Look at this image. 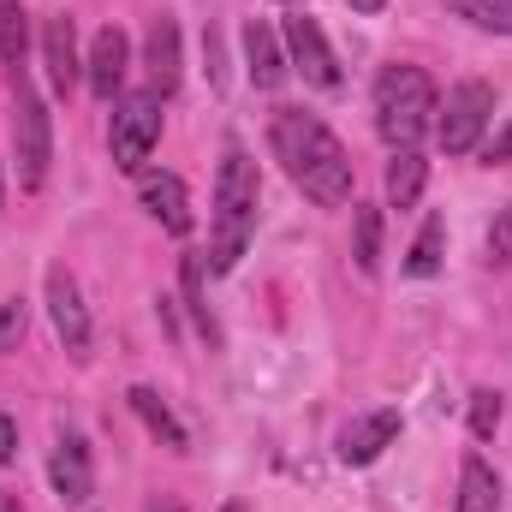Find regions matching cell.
Masks as SVG:
<instances>
[{
    "label": "cell",
    "mask_w": 512,
    "mask_h": 512,
    "mask_svg": "<svg viewBox=\"0 0 512 512\" xmlns=\"http://www.w3.org/2000/svg\"><path fill=\"white\" fill-rule=\"evenodd\" d=\"M268 137H274V155L286 161L292 185H298L310 203H322V209L352 203V155H346V143L322 126L316 114L280 108L274 126H268Z\"/></svg>",
    "instance_id": "cell-1"
},
{
    "label": "cell",
    "mask_w": 512,
    "mask_h": 512,
    "mask_svg": "<svg viewBox=\"0 0 512 512\" xmlns=\"http://www.w3.org/2000/svg\"><path fill=\"white\" fill-rule=\"evenodd\" d=\"M256 233V161L233 143L215 173V239H209V268L227 274Z\"/></svg>",
    "instance_id": "cell-2"
},
{
    "label": "cell",
    "mask_w": 512,
    "mask_h": 512,
    "mask_svg": "<svg viewBox=\"0 0 512 512\" xmlns=\"http://www.w3.org/2000/svg\"><path fill=\"white\" fill-rule=\"evenodd\" d=\"M435 114H441V96L423 66H387L376 78V131L393 149H417V137L435 126Z\"/></svg>",
    "instance_id": "cell-3"
},
{
    "label": "cell",
    "mask_w": 512,
    "mask_h": 512,
    "mask_svg": "<svg viewBox=\"0 0 512 512\" xmlns=\"http://www.w3.org/2000/svg\"><path fill=\"white\" fill-rule=\"evenodd\" d=\"M12 96H18V114H12V143H18V185L24 191H42L48 179V161H54V120H48V102L30 90L24 72H12Z\"/></svg>",
    "instance_id": "cell-4"
},
{
    "label": "cell",
    "mask_w": 512,
    "mask_h": 512,
    "mask_svg": "<svg viewBox=\"0 0 512 512\" xmlns=\"http://www.w3.org/2000/svg\"><path fill=\"white\" fill-rule=\"evenodd\" d=\"M489 120H495V90H489L483 78H465V84L447 90V108H441V120H435V137H441L447 155H471V149L483 143Z\"/></svg>",
    "instance_id": "cell-5"
},
{
    "label": "cell",
    "mask_w": 512,
    "mask_h": 512,
    "mask_svg": "<svg viewBox=\"0 0 512 512\" xmlns=\"http://www.w3.org/2000/svg\"><path fill=\"white\" fill-rule=\"evenodd\" d=\"M155 143H161V96L149 90V96L120 102V114H114V126H108L114 167H120V173H143V161H149Z\"/></svg>",
    "instance_id": "cell-6"
},
{
    "label": "cell",
    "mask_w": 512,
    "mask_h": 512,
    "mask_svg": "<svg viewBox=\"0 0 512 512\" xmlns=\"http://www.w3.org/2000/svg\"><path fill=\"white\" fill-rule=\"evenodd\" d=\"M48 316H54V334L72 358H90V310H84V292L66 268H48Z\"/></svg>",
    "instance_id": "cell-7"
},
{
    "label": "cell",
    "mask_w": 512,
    "mask_h": 512,
    "mask_svg": "<svg viewBox=\"0 0 512 512\" xmlns=\"http://www.w3.org/2000/svg\"><path fill=\"white\" fill-rule=\"evenodd\" d=\"M286 48H292V66L316 90H340V60H334V48H328L316 18H286Z\"/></svg>",
    "instance_id": "cell-8"
},
{
    "label": "cell",
    "mask_w": 512,
    "mask_h": 512,
    "mask_svg": "<svg viewBox=\"0 0 512 512\" xmlns=\"http://www.w3.org/2000/svg\"><path fill=\"white\" fill-rule=\"evenodd\" d=\"M48 477H54V495H60L66 507H84V501H90V489H96V465H90V441L66 429V435L54 441V459H48Z\"/></svg>",
    "instance_id": "cell-9"
},
{
    "label": "cell",
    "mask_w": 512,
    "mask_h": 512,
    "mask_svg": "<svg viewBox=\"0 0 512 512\" xmlns=\"http://www.w3.org/2000/svg\"><path fill=\"white\" fill-rule=\"evenodd\" d=\"M131 72V42L120 24H108V30H96V42H90V60H84V84L102 96V102H114L120 96V84H126Z\"/></svg>",
    "instance_id": "cell-10"
},
{
    "label": "cell",
    "mask_w": 512,
    "mask_h": 512,
    "mask_svg": "<svg viewBox=\"0 0 512 512\" xmlns=\"http://www.w3.org/2000/svg\"><path fill=\"white\" fill-rule=\"evenodd\" d=\"M42 60H48V84H54L60 96H72L78 78H84V60H78V24H72L66 12H54V18L42 24Z\"/></svg>",
    "instance_id": "cell-11"
},
{
    "label": "cell",
    "mask_w": 512,
    "mask_h": 512,
    "mask_svg": "<svg viewBox=\"0 0 512 512\" xmlns=\"http://www.w3.org/2000/svg\"><path fill=\"white\" fill-rule=\"evenodd\" d=\"M137 197H143V209L167 227V233H191V197H185V179L179 173H143V185H137Z\"/></svg>",
    "instance_id": "cell-12"
},
{
    "label": "cell",
    "mask_w": 512,
    "mask_h": 512,
    "mask_svg": "<svg viewBox=\"0 0 512 512\" xmlns=\"http://www.w3.org/2000/svg\"><path fill=\"white\" fill-rule=\"evenodd\" d=\"M393 435H399V411H370V417L346 423V435H340V459H346V465H376L387 447H393Z\"/></svg>",
    "instance_id": "cell-13"
},
{
    "label": "cell",
    "mask_w": 512,
    "mask_h": 512,
    "mask_svg": "<svg viewBox=\"0 0 512 512\" xmlns=\"http://www.w3.org/2000/svg\"><path fill=\"white\" fill-rule=\"evenodd\" d=\"M143 66H149V90L167 102V96L179 90V24H173V18H155V24H149Z\"/></svg>",
    "instance_id": "cell-14"
},
{
    "label": "cell",
    "mask_w": 512,
    "mask_h": 512,
    "mask_svg": "<svg viewBox=\"0 0 512 512\" xmlns=\"http://www.w3.org/2000/svg\"><path fill=\"white\" fill-rule=\"evenodd\" d=\"M245 66H251V84L256 90H280L286 84V54H280V36L262 24V18H251L245 24Z\"/></svg>",
    "instance_id": "cell-15"
},
{
    "label": "cell",
    "mask_w": 512,
    "mask_h": 512,
    "mask_svg": "<svg viewBox=\"0 0 512 512\" xmlns=\"http://www.w3.org/2000/svg\"><path fill=\"white\" fill-rule=\"evenodd\" d=\"M126 399H131V411H137V417L149 423V435H155L161 447H173V453H185V447H191V435L179 429V417L167 411V399H161L155 387H131Z\"/></svg>",
    "instance_id": "cell-16"
},
{
    "label": "cell",
    "mask_w": 512,
    "mask_h": 512,
    "mask_svg": "<svg viewBox=\"0 0 512 512\" xmlns=\"http://www.w3.org/2000/svg\"><path fill=\"white\" fill-rule=\"evenodd\" d=\"M423 185H429V161L417 149H393V161H387V203L411 209L423 197Z\"/></svg>",
    "instance_id": "cell-17"
},
{
    "label": "cell",
    "mask_w": 512,
    "mask_h": 512,
    "mask_svg": "<svg viewBox=\"0 0 512 512\" xmlns=\"http://www.w3.org/2000/svg\"><path fill=\"white\" fill-rule=\"evenodd\" d=\"M495 507H501V477L477 453H465V465H459V512H495Z\"/></svg>",
    "instance_id": "cell-18"
},
{
    "label": "cell",
    "mask_w": 512,
    "mask_h": 512,
    "mask_svg": "<svg viewBox=\"0 0 512 512\" xmlns=\"http://www.w3.org/2000/svg\"><path fill=\"white\" fill-rule=\"evenodd\" d=\"M352 262L364 274L382 268V209L376 203H352Z\"/></svg>",
    "instance_id": "cell-19"
},
{
    "label": "cell",
    "mask_w": 512,
    "mask_h": 512,
    "mask_svg": "<svg viewBox=\"0 0 512 512\" xmlns=\"http://www.w3.org/2000/svg\"><path fill=\"white\" fill-rule=\"evenodd\" d=\"M24 54H30V12L24 0H0V66L24 72Z\"/></svg>",
    "instance_id": "cell-20"
},
{
    "label": "cell",
    "mask_w": 512,
    "mask_h": 512,
    "mask_svg": "<svg viewBox=\"0 0 512 512\" xmlns=\"http://www.w3.org/2000/svg\"><path fill=\"white\" fill-rule=\"evenodd\" d=\"M441 251H447V221H441V215H429V221H423V233H417V245H411V256H405V274L429 280V274L441 268Z\"/></svg>",
    "instance_id": "cell-21"
},
{
    "label": "cell",
    "mask_w": 512,
    "mask_h": 512,
    "mask_svg": "<svg viewBox=\"0 0 512 512\" xmlns=\"http://www.w3.org/2000/svg\"><path fill=\"white\" fill-rule=\"evenodd\" d=\"M465 24L477 30H495V36H512V0H447Z\"/></svg>",
    "instance_id": "cell-22"
},
{
    "label": "cell",
    "mask_w": 512,
    "mask_h": 512,
    "mask_svg": "<svg viewBox=\"0 0 512 512\" xmlns=\"http://www.w3.org/2000/svg\"><path fill=\"white\" fill-rule=\"evenodd\" d=\"M179 280H185V304H191L197 328L215 340V322H209V304H203V256H185V262H179Z\"/></svg>",
    "instance_id": "cell-23"
},
{
    "label": "cell",
    "mask_w": 512,
    "mask_h": 512,
    "mask_svg": "<svg viewBox=\"0 0 512 512\" xmlns=\"http://www.w3.org/2000/svg\"><path fill=\"white\" fill-rule=\"evenodd\" d=\"M495 429H501V393H495V387H477V393H471V435L489 441Z\"/></svg>",
    "instance_id": "cell-24"
},
{
    "label": "cell",
    "mask_w": 512,
    "mask_h": 512,
    "mask_svg": "<svg viewBox=\"0 0 512 512\" xmlns=\"http://www.w3.org/2000/svg\"><path fill=\"white\" fill-rule=\"evenodd\" d=\"M489 262H495V268L512 262V203L495 215V227H489Z\"/></svg>",
    "instance_id": "cell-25"
},
{
    "label": "cell",
    "mask_w": 512,
    "mask_h": 512,
    "mask_svg": "<svg viewBox=\"0 0 512 512\" xmlns=\"http://www.w3.org/2000/svg\"><path fill=\"white\" fill-rule=\"evenodd\" d=\"M24 340V298H6L0 304V352H12Z\"/></svg>",
    "instance_id": "cell-26"
},
{
    "label": "cell",
    "mask_w": 512,
    "mask_h": 512,
    "mask_svg": "<svg viewBox=\"0 0 512 512\" xmlns=\"http://www.w3.org/2000/svg\"><path fill=\"white\" fill-rule=\"evenodd\" d=\"M483 161H489V167H507V161H512V120L483 143Z\"/></svg>",
    "instance_id": "cell-27"
},
{
    "label": "cell",
    "mask_w": 512,
    "mask_h": 512,
    "mask_svg": "<svg viewBox=\"0 0 512 512\" xmlns=\"http://www.w3.org/2000/svg\"><path fill=\"white\" fill-rule=\"evenodd\" d=\"M12 459H18V423L0 411V465H12Z\"/></svg>",
    "instance_id": "cell-28"
},
{
    "label": "cell",
    "mask_w": 512,
    "mask_h": 512,
    "mask_svg": "<svg viewBox=\"0 0 512 512\" xmlns=\"http://www.w3.org/2000/svg\"><path fill=\"white\" fill-rule=\"evenodd\" d=\"M387 0H352V12H382Z\"/></svg>",
    "instance_id": "cell-29"
},
{
    "label": "cell",
    "mask_w": 512,
    "mask_h": 512,
    "mask_svg": "<svg viewBox=\"0 0 512 512\" xmlns=\"http://www.w3.org/2000/svg\"><path fill=\"white\" fill-rule=\"evenodd\" d=\"M221 512H251V507H245V501H227V507H221Z\"/></svg>",
    "instance_id": "cell-30"
},
{
    "label": "cell",
    "mask_w": 512,
    "mask_h": 512,
    "mask_svg": "<svg viewBox=\"0 0 512 512\" xmlns=\"http://www.w3.org/2000/svg\"><path fill=\"white\" fill-rule=\"evenodd\" d=\"M0 512H24V507H18V501H0Z\"/></svg>",
    "instance_id": "cell-31"
},
{
    "label": "cell",
    "mask_w": 512,
    "mask_h": 512,
    "mask_svg": "<svg viewBox=\"0 0 512 512\" xmlns=\"http://www.w3.org/2000/svg\"><path fill=\"white\" fill-rule=\"evenodd\" d=\"M0 209H6V173H0Z\"/></svg>",
    "instance_id": "cell-32"
},
{
    "label": "cell",
    "mask_w": 512,
    "mask_h": 512,
    "mask_svg": "<svg viewBox=\"0 0 512 512\" xmlns=\"http://www.w3.org/2000/svg\"><path fill=\"white\" fill-rule=\"evenodd\" d=\"M155 512H185V507H173V501H167V507H155Z\"/></svg>",
    "instance_id": "cell-33"
}]
</instances>
